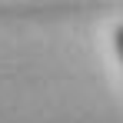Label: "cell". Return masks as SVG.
<instances>
[{
  "label": "cell",
  "mask_w": 123,
  "mask_h": 123,
  "mask_svg": "<svg viewBox=\"0 0 123 123\" xmlns=\"http://www.w3.org/2000/svg\"><path fill=\"white\" fill-rule=\"evenodd\" d=\"M113 50H117V57H120V63H123V23L113 30Z\"/></svg>",
  "instance_id": "1"
}]
</instances>
